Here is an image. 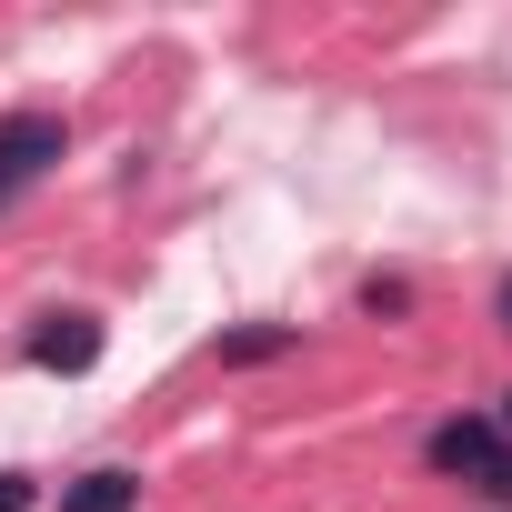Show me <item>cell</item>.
Masks as SVG:
<instances>
[{"mask_svg":"<svg viewBox=\"0 0 512 512\" xmlns=\"http://www.w3.org/2000/svg\"><path fill=\"white\" fill-rule=\"evenodd\" d=\"M31 362H41V372H91V362H101V322H91V312H51V322L31 332Z\"/></svg>","mask_w":512,"mask_h":512,"instance_id":"obj_3","label":"cell"},{"mask_svg":"<svg viewBox=\"0 0 512 512\" xmlns=\"http://www.w3.org/2000/svg\"><path fill=\"white\" fill-rule=\"evenodd\" d=\"M0 512H31V472H0Z\"/></svg>","mask_w":512,"mask_h":512,"instance_id":"obj_6","label":"cell"},{"mask_svg":"<svg viewBox=\"0 0 512 512\" xmlns=\"http://www.w3.org/2000/svg\"><path fill=\"white\" fill-rule=\"evenodd\" d=\"M61 111H11V121H0V211H11L21 191H41L51 181V161H61Z\"/></svg>","mask_w":512,"mask_h":512,"instance_id":"obj_2","label":"cell"},{"mask_svg":"<svg viewBox=\"0 0 512 512\" xmlns=\"http://www.w3.org/2000/svg\"><path fill=\"white\" fill-rule=\"evenodd\" d=\"M492 322H502V332H512V272H502V292H492Z\"/></svg>","mask_w":512,"mask_h":512,"instance_id":"obj_7","label":"cell"},{"mask_svg":"<svg viewBox=\"0 0 512 512\" xmlns=\"http://www.w3.org/2000/svg\"><path fill=\"white\" fill-rule=\"evenodd\" d=\"M492 432H512V392H502V422H492Z\"/></svg>","mask_w":512,"mask_h":512,"instance_id":"obj_8","label":"cell"},{"mask_svg":"<svg viewBox=\"0 0 512 512\" xmlns=\"http://www.w3.org/2000/svg\"><path fill=\"white\" fill-rule=\"evenodd\" d=\"M272 352H292V332H231L221 342V362H272Z\"/></svg>","mask_w":512,"mask_h":512,"instance_id":"obj_5","label":"cell"},{"mask_svg":"<svg viewBox=\"0 0 512 512\" xmlns=\"http://www.w3.org/2000/svg\"><path fill=\"white\" fill-rule=\"evenodd\" d=\"M131 502H141V472L131 462H101V472H81L61 492V512H131Z\"/></svg>","mask_w":512,"mask_h":512,"instance_id":"obj_4","label":"cell"},{"mask_svg":"<svg viewBox=\"0 0 512 512\" xmlns=\"http://www.w3.org/2000/svg\"><path fill=\"white\" fill-rule=\"evenodd\" d=\"M422 462H432V472H462V482H482L492 502H512V442H502L492 422H442V432L422 442Z\"/></svg>","mask_w":512,"mask_h":512,"instance_id":"obj_1","label":"cell"}]
</instances>
